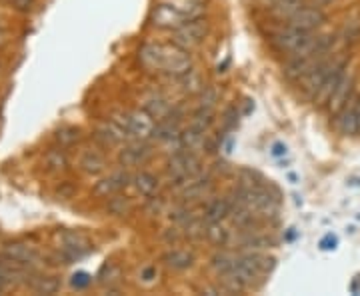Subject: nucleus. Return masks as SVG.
Listing matches in <instances>:
<instances>
[{
  "label": "nucleus",
  "instance_id": "f257e3e1",
  "mask_svg": "<svg viewBox=\"0 0 360 296\" xmlns=\"http://www.w3.org/2000/svg\"><path fill=\"white\" fill-rule=\"evenodd\" d=\"M138 63L147 72L170 79H180L193 70L190 52L174 42H145L138 49Z\"/></svg>",
  "mask_w": 360,
  "mask_h": 296
},
{
  "label": "nucleus",
  "instance_id": "f03ea898",
  "mask_svg": "<svg viewBox=\"0 0 360 296\" xmlns=\"http://www.w3.org/2000/svg\"><path fill=\"white\" fill-rule=\"evenodd\" d=\"M204 2L200 0L161 2L150 13V24L161 31H177L182 24L204 17Z\"/></svg>",
  "mask_w": 360,
  "mask_h": 296
},
{
  "label": "nucleus",
  "instance_id": "7ed1b4c3",
  "mask_svg": "<svg viewBox=\"0 0 360 296\" xmlns=\"http://www.w3.org/2000/svg\"><path fill=\"white\" fill-rule=\"evenodd\" d=\"M200 174H202V163L198 158L197 150H186V148L174 150V154L166 163V179L179 190H182L188 182L195 181Z\"/></svg>",
  "mask_w": 360,
  "mask_h": 296
},
{
  "label": "nucleus",
  "instance_id": "20e7f679",
  "mask_svg": "<svg viewBox=\"0 0 360 296\" xmlns=\"http://www.w3.org/2000/svg\"><path fill=\"white\" fill-rule=\"evenodd\" d=\"M113 120L124 129V132L129 134V140H152L156 120L147 108H136L131 113H116Z\"/></svg>",
  "mask_w": 360,
  "mask_h": 296
},
{
  "label": "nucleus",
  "instance_id": "39448f33",
  "mask_svg": "<svg viewBox=\"0 0 360 296\" xmlns=\"http://www.w3.org/2000/svg\"><path fill=\"white\" fill-rule=\"evenodd\" d=\"M206 36H208V22L202 17L193 20V22L182 24L177 31H172V40L170 42H174L177 47L190 52V50L198 49L206 40Z\"/></svg>",
  "mask_w": 360,
  "mask_h": 296
},
{
  "label": "nucleus",
  "instance_id": "423d86ee",
  "mask_svg": "<svg viewBox=\"0 0 360 296\" xmlns=\"http://www.w3.org/2000/svg\"><path fill=\"white\" fill-rule=\"evenodd\" d=\"M60 240V258L65 264H72L92 252V242L76 231H63L58 234Z\"/></svg>",
  "mask_w": 360,
  "mask_h": 296
},
{
  "label": "nucleus",
  "instance_id": "0eeeda50",
  "mask_svg": "<svg viewBox=\"0 0 360 296\" xmlns=\"http://www.w3.org/2000/svg\"><path fill=\"white\" fill-rule=\"evenodd\" d=\"M288 26L298 28V31H304V33H316L320 26H325L327 22V15L322 8H316L311 4H304L302 8H298L293 17L286 20Z\"/></svg>",
  "mask_w": 360,
  "mask_h": 296
},
{
  "label": "nucleus",
  "instance_id": "6e6552de",
  "mask_svg": "<svg viewBox=\"0 0 360 296\" xmlns=\"http://www.w3.org/2000/svg\"><path fill=\"white\" fill-rule=\"evenodd\" d=\"M354 88H357V76H354V72H352V70H346V72H344V76L341 79V83L336 84L334 92L330 94V99H328L325 108H328V113H330V115L341 113L344 106H346L350 100L354 99Z\"/></svg>",
  "mask_w": 360,
  "mask_h": 296
},
{
  "label": "nucleus",
  "instance_id": "1a4fd4ad",
  "mask_svg": "<svg viewBox=\"0 0 360 296\" xmlns=\"http://www.w3.org/2000/svg\"><path fill=\"white\" fill-rule=\"evenodd\" d=\"M336 63V56H328L325 63H320V65L316 66L312 72H309L304 79H300L298 84H300V90H302V94L306 97V99H314L316 97V92L322 88V84L325 81L328 79V74H330V70H332V66Z\"/></svg>",
  "mask_w": 360,
  "mask_h": 296
},
{
  "label": "nucleus",
  "instance_id": "9d476101",
  "mask_svg": "<svg viewBox=\"0 0 360 296\" xmlns=\"http://www.w3.org/2000/svg\"><path fill=\"white\" fill-rule=\"evenodd\" d=\"M152 147H148L147 140H134L122 150H118V165L122 168H138L145 166L152 158Z\"/></svg>",
  "mask_w": 360,
  "mask_h": 296
},
{
  "label": "nucleus",
  "instance_id": "9b49d317",
  "mask_svg": "<svg viewBox=\"0 0 360 296\" xmlns=\"http://www.w3.org/2000/svg\"><path fill=\"white\" fill-rule=\"evenodd\" d=\"M348 63H350V58L348 56H336V63L332 66V70H330V74H328V79L325 81L322 84V88L316 92V97H314V104H318V106H327L328 99H330V94L334 92V88H336V84L341 83V79L344 76V72L348 70Z\"/></svg>",
  "mask_w": 360,
  "mask_h": 296
},
{
  "label": "nucleus",
  "instance_id": "f8f14e48",
  "mask_svg": "<svg viewBox=\"0 0 360 296\" xmlns=\"http://www.w3.org/2000/svg\"><path fill=\"white\" fill-rule=\"evenodd\" d=\"M131 182H132V174H129V172L122 168V170H116V172H113V174H108V176L100 179V181L95 184L92 192L100 198L115 197V195H118V192H122Z\"/></svg>",
  "mask_w": 360,
  "mask_h": 296
},
{
  "label": "nucleus",
  "instance_id": "ddd939ff",
  "mask_svg": "<svg viewBox=\"0 0 360 296\" xmlns=\"http://www.w3.org/2000/svg\"><path fill=\"white\" fill-rule=\"evenodd\" d=\"M311 33H304V31H298V28H293V26H286L284 31H280V33L272 34V38H270V44H272V49L280 52V54H293L304 40H306V36Z\"/></svg>",
  "mask_w": 360,
  "mask_h": 296
},
{
  "label": "nucleus",
  "instance_id": "4468645a",
  "mask_svg": "<svg viewBox=\"0 0 360 296\" xmlns=\"http://www.w3.org/2000/svg\"><path fill=\"white\" fill-rule=\"evenodd\" d=\"M334 124L336 131L344 134V136H359L360 134V122H359V108H357V97L350 100L344 106L341 113H336Z\"/></svg>",
  "mask_w": 360,
  "mask_h": 296
},
{
  "label": "nucleus",
  "instance_id": "2eb2a0df",
  "mask_svg": "<svg viewBox=\"0 0 360 296\" xmlns=\"http://www.w3.org/2000/svg\"><path fill=\"white\" fill-rule=\"evenodd\" d=\"M2 258L10 261V263L18 264V266H24V268H31L38 263L40 254L38 250L31 245H22V242H15V245H6L2 250Z\"/></svg>",
  "mask_w": 360,
  "mask_h": 296
},
{
  "label": "nucleus",
  "instance_id": "dca6fc26",
  "mask_svg": "<svg viewBox=\"0 0 360 296\" xmlns=\"http://www.w3.org/2000/svg\"><path fill=\"white\" fill-rule=\"evenodd\" d=\"M214 190V182L211 176H206L204 172L197 176L195 181H190L182 190H180V197H182V202L186 204H193V202H198V200H204L213 195Z\"/></svg>",
  "mask_w": 360,
  "mask_h": 296
},
{
  "label": "nucleus",
  "instance_id": "f3484780",
  "mask_svg": "<svg viewBox=\"0 0 360 296\" xmlns=\"http://www.w3.org/2000/svg\"><path fill=\"white\" fill-rule=\"evenodd\" d=\"M95 140L99 142L100 147H118V145L129 140V134L111 118V120L102 122L99 129L95 131Z\"/></svg>",
  "mask_w": 360,
  "mask_h": 296
},
{
  "label": "nucleus",
  "instance_id": "a211bd4d",
  "mask_svg": "<svg viewBox=\"0 0 360 296\" xmlns=\"http://www.w3.org/2000/svg\"><path fill=\"white\" fill-rule=\"evenodd\" d=\"M163 263L166 268L177 270V272H182V270H188V268H193V266H195V263H197V256H195V252H193V250L172 248V250L164 252Z\"/></svg>",
  "mask_w": 360,
  "mask_h": 296
},
{
  "label": "nucleus",
  "instance_id": "6ab92c4d",
  "mask_svg": "<svg viewBox=\"0 0 360 296\" xmlns=\"http://www.w3.org/2000/svg\"><path fill=\"white\" fill-rule=\"evenodd\" d=\"M132 188L136 190V195H140L142 198H150L154 195H158L161 188V179L148 170H138L136 174H132Z\"/></svg>",
  "mask_w": 360,
  "mask_h": 296
},
{
  "label": "nucleus",
  "instance_id": "aec40b11",
  "mask_svg": "<svg viewBox=\"0 0 360 296\" xmlns=\"http://www.w3.org/2000/svg\"><path fill=\"white\" fill-rule=\"evenodd\" d=\"M79 168L82 172L90 174V176H99L108 168V163H106V156L100 150H84L81 158H79Z\"/></svg>",
  "mask_w": 360,
  "mask_h": 296
},
{
  "label": "nucleus",
  "instance_id": "412c9836",
  "mask_svg": "<svg viewBox=\"0 0 360 296\" xmlns=\"http://www.w3.org/2000/svg\"><path fill=\"white\" fill-rule=\"evenodd\" d=\"M42 166L44 170L50 172V174H58V172H65L70 166V161H68V154H66V148L54 147L52 150H49L42 158Z\"/></svg>",
  "mask_w": 360,
  "mask_h": 296
},
{
  "label": "nucleus",
  "instance_id": "4be33fe9",
  "mask_svg": "<svg viewBox=\"0 0 360 296\" xmlns=\"http://www.w3.org/2000/svg\"><path fill=\"white\" fill-rule=\"evenodd\" d=\"M230 211H232V206H230V200L229 198H214L211 200L208 204H206V208H204V220L211 224V222H222L224 218H229L230 216Z\"/></svg>",
  "mask_w": 360,
  "mask_h": 296
},
{
  "label": "nucleus",
  "instance_id": "5701e85b",
  "mask_svg": "<svg viewBox=\"0 0 360 296\" xmlns=\"http://www.w3.org/2000/svg\"><path fill=\"white\" fill-rule=\"evenodd\" d=\"M302 6H304V0H275L270 2V15L279 20H288Z\"/></svg>",
  "mask_w": 360,
  "mask_h": 296
},
{
  "label": "nucleus",
  "instance_id": "b1692460",
  "mask_svg": "<svg viewBox=\"0 0 360 296\" xmlns=\"http://www.w3.org/2000/svg\"><path fill=\"white\" fill-rule=\"evenodd\" d=\"M214 122H216V113H214V108H208V106H198L193 115V120H190V124L204 134H208V131L214 126Z\"/></svg>",
  "mask_w": 360,
  "mask_h": 296
},
{
  "label": "nucleus",
  "instance_id": "393cba45",
  "mask_svg": "<svg viewBox=\"0 0 360 296\" xmlns=\"http://www.w3.org/2000/svg\"><path fill=\"white\" fill-rule=\"evenodd\" d=\"M341 40H343L344 47H354L360 40V15L350 17L343 26V33H341Z\"/></svg>",
  "mask_w": 360,
  "mask_h": 296
},
{
  "label": "nucleus",
  "instance_id": "a878e982",
  "mask_svg": "<svg viewBox=\"0 0 360 296\" xmlns=\"http://www.w3.org/2000/svg\"><path fill=\"white\" fill-rule=\"evenodd\" d=\"M99 282L102 284V286H108V290H113L115 293L116 288H113L116 282H120V279H122V270H120V266L115 263H106L102 268H100L99 272Z\"/></svg>",
  "mask_w": 360,
  "mask_h": 296
},
{
  "label": "nucleus",
  "instance_id": "bb28decb",
  "mask_svg": "<svg viewBox=\"0 0 360 296\" xmlns=\"http://www.w3.org/2000/svg\"><path fill=\"white\" fill-rule=\"evenodd\" d=\"M31 288L36 295H56L60 290V280L56 277H36L31 282Z\"/></svg>",
  "mask_w": 360,
  "mask_h": 296
},
{
  "label": "nucleus",
  "instance_id": "cd10ccee",
  "mask_svg": "<svg viewBox=\"0 0 360 296\" xmlns=\"http://www.w3.org/2000/svg\"><path fill=\"white\" fill-rule=\"evenodd\" d=\"M81 138V129H76V126H65V129H60L54 134V142H56V147L60 148L74 147Z\"/></svg>",
  "mask_w": 360,
  "mask_h": 296
},
{
  "label": "nucleus",
  "instance_id": "c85d7f7f",
  "mask_svg": "<svg viewBox=\"0 0 360 296\" xmlns=\"http://www.w3.org/2000/svg\"><path fill=\"white\" fill-rule=\"evenodd\" d=\"M206 238L213 242L214 247H227L230 242V231L222 222H211L208 231H206Z\"/></svg>",
  "mask_w": 360,
  "mask_h": 296
},
{
  "label": "nucleus",
  "instance_id": "c756f323",
  "mask_svg": "<svg viewBox=\"0 0 360 296\" xmlns=\"http://www.w3.org/2000/svg\"><path fill=\"white\" fill-rule=\"evenodd\" d=\"M132 211V200L129 197H122L120 192L115 197H108L106 202V213L113 216H124Z\"/></svg>",
  "mask_w": 360,
  "mask_h": 296
},
{
  "label": "nucleus",
  "instance_id": "7c9ffc66",
  "mask_svg": "<svg viewBox=\"0 0 360 296\" xmlns=\"http://www.w3.org/2000/svg\"><path fill=\"white\" fill-rule=\"evenodd\" d=\"M145 108H147L150 115L154 116V120H163L164 116L168 115L170 110H172V106H170V102L166 99H161V97H156V99H150L145 104Z\"/></svg>",
  "mask_w": 360,
  "mask_h": 296
},
{
  "label": "nucleus",
  "instance_id": "2f4dec72",
  "mask_svg": "<svg viewBox=\"0 0 360 296\" xmlns=\"http://www.w3.org/2000/svg\"><path fill=\"white\" fill-rule=\"evenodd\" d=\"M272 245H275V238L264 236V234H256V232L252 231H246V236L243 238V247L252 248V250L272 247Z\"/></svg>",
  "mask_w": 360,
  "mask_h": 296
},
{
  "label": "nucleus",
  "instance_id": "473e14b6",
  "mask_svg": "<svg viewBox=\"0 0 360 296\" xmlns=\"http://www.w3.org/2000/svg\"><path fill=\"white\" fill-rule=\"evenodd\" d=\"M236 261H238V256L232 254V252H218L213 258V268L218 272V277H220V274L229 272L230 268L236 264Z\"/></svg>",
  "mask_w": 360,
  "mask_h": 296
},
{
  "label": "nucleus",
  "instance_id": "72a5a7b5",
  "mask_svg": "<svg viewBox=\"0 0 360 296\" xmlns=\"http://www.w3.org/2000/svg\"><path fill=\"white\" fill-rule=\"evenodd\" d=\"M218 102V90L214 86H204L200 90V97H198V106H208L214 108V104Z\"/></svg>",
  "mask_w": 360,
  "mask_h": 296
},
{
  "label": "nucleus",
  "instance_id": "f704fd0d",
  "mask_svg": "<svg viewBox=\"0 0 360 296\" xmlns=\"http://www.w3.org/2000/svg\"><path fill=\"white\" fill-rule=\"evenodd\" d=\"M163 240L168 245V247H177L179 242L184 240V232L180 227H172V229H166L163 232Z\"/></svg>",
  "mask_w": 360,
  "mask_h": 296
},
{
  "label": "nucleus",
  "instance_id": "c9c22d12",
  "mask_svg": "<svg viewBox=\"0 0 360 296\" xmlns=\"http://www.w3.org/2000/svg\"><path fill=\"white\" fill-rule=\"evenodd\" d=\"M70 284L76 290H84V288H88L92 284V277L88 272H74L72 279H70Z\"/></svg>",
  "mask_w": 360,
  "mask_h": 296
},
{
  "label": "nucleus",
  "instance_id": "e433bc0d",
  "mask_svg": "<svg viewBox=\"0 0 360 296\" xmlns=\"http://www.w3.org/2000/svg\"><path fill=\"white\" fill-rule=\"evenodd\" d=\"M148 204H147V214L150 216H154V214H161L164 208V198L158 197V195H154V197L147 198Z\"/></svg>",
  "mask_w": 360,
  "mask_h": 296
},
{
  "label": "nucleus",
  "instance_id": "4c0bfd02",
  "mask_svg": "<svg viewBox=\"0 0 360 296\" xmlns=\"http://www.w3.org/2000/svg\"><path fill=\"white\" fill-rule=\"evenodd\" d=\"M336 245H338V238H336L334 234H330V232H328L327 236L320 240V245H318V247H320V250H334Z\"/></svg>",
  "mask_w": 360,
  "mask_h": 296
},
{
  "label": "nucleus",
  "instance_id": "58836bf2",
  "mask_svg": "<svg viewBox=\"0 0 360 296\" xmlns=\"http://www.w3.org/2000/svg\"><path fill=\"white\" fill-rule=\"evenodd\" d=\"M156 268L154 266H145L142 270H140V280L142 282H147V284H150V282H154L156 280Z\"/></svg>",
  "mask_w": 360,
  "mask_h": 296
},
{
  "label": "nucleus",
  "instance_id": "ea45409f",
  "mask_svg": "<svg viewBox=\"0 0 360 296\" xmlns=\"http://www.w3.org/2000/svg\"><path fill=\"white\" fill-rule=\"evenodd\" d=\"M10 4L17 8L18 13H31L34 6V0H10Z\"/></svg>",
  "mask_w": 360,
  "mask_h": 296
},
{
  "label": "nucleus",
  "instance_id": "a19ab883",
  "mask_svg": "<svg viewBox=\"0 0 360 296\" xmlns=\"http://www.w3.org/2000/svg\"><path fill=\"white\" fill-rule=\"evenodd\" d=\"M10 284V280H8V272H6V266H4V263L0 261V293L6 288Z\"/></svg>",
  "mask_w": 360,
  "mask_h": 296
},
{
  "label": "nucleus",
  "instance_id": "79ce46f5",
  "mask_svg": "<svg viewBox=\"0 0 360 296\" xmlns=\"http://www.w3.org/2000/svg\"><path fill=\"white\" fill-rule=\"evenodd\" d=\"M270 154L275 156V158H280V156H284L286 154V145H282V142H275L272 148H270Z\"/></svg>",
  "mask_w": 360,
  "mask_h": 296
},
{
  "label": "nucleus",
  "instance_id": "37998d69",
  "mask_svg": "<svg viewBox=\"0 0 360 296\" xmlns=\"http://www.w3.org/2000/svg\"><path fill=\"white\" fill-rule=\"evenodd\" d=\"M334 2H338V0H309L306 4L316 6V8H325V6H328V4H334Z\"/></svg>",
  "mask_w": 360,
  "mask_h": 296
},
{
  "label": "nucleus",
  "instance_id": "c03bdc74",
  "mask_svg": "<svg viewBox=\"0 0 360 296\" xmlns=\"http://www.w3.org/2000/svg\"><path fill=\"white\" fill-rule=\"evenodd\" d=\"M357 108H359V122H360V97H357Z\"/></svg>",
  "mask_w": 360,
  "mask_h": 296
},
{
  "label": "nucleus",
  "instance_id": "a18cd8bd",
  "mask_svg": "<svg viewBox=\"0 0 360 296\" xmlns=\"http://www.w3.org/2000/svg\"><path fill=\"white\" fill-rule=\"evenodd\" d=\"M268 2H275V0H268Z\"/></svg>",
  "mask_w": 360,
  "mask_h": 296
}]
</instances>
